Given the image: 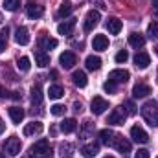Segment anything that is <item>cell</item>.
<instances>
[{
  "mask_svg": "<svg viewBox=\"0 0 158 158\" xmlns=\"http://www.w3.org/2000/svg\"><path fill=\"white\" fill-rule=\"evenodd\" d=\"M142 116L151 127H158V103L156 101H147L142 107Z\"/></svg>",
  "mask_w": 158,
  "mask_h": 158,
  "instance_id": "cell-1",
  "label": "cell"
},
{
  "mask_svg": "<svg viewBox=\"0 0 158 158\" xmlns=\"http://www.w3.org/2000/svg\"><path fill=\"white\" fill-rule=\"evenodd\" d=\"M31 156L35 158H48L52 156V147H50V142L46 138L39 140L37 143L31 145Z\"/></svg>",
  "mask_w": 158,
  "mask_h": 158,
  "instance_id": "cell-2",
  "label": "cell"
},
{
  "mask_svg": "<svg viewBox=\"0 0 158 158\" xmlns=\"http://www.w3.org/2000/svg\"><path fill=\"white\" fill-rule=\"evenodd\" d=\"M99 20H101V13L96 11V9H90V11L86 13V17H85V24H83L85 31H92V30L99 24Z\"/></svg>",
  "mask_w": 158,
  "mask_h": 158,
  "instance_id": "cell-3",
  "label": "cell"
},
{
  "mask_svg": "<svg viewBox=\"0 0 158 158\" xmlns=\"http://www.w3.org/2000/svg\"><path fill=\"white\" fill-rule=\"evenodd\" d=\"M4 149H6V153H7L9 156H17V155L20 153V149H22V143H20V140H19L17 136H9V138L6 140Z\"/></svg>",
  "mask_w": 158,
  "mask_h": 158,
  "instance_id": "cell-4",
  "label": "cell"
},
{
  "mask_svg": "<svg viewBox=\"0 0 158 158\" xmlns=\"http://www.w3.org/2000/svg\"><path fill=\"white\" fill-rule=\"evenodd\" d=\"M125 118H127V112L123 110V107H116V109H112V112L109 114L107 123H109V125H123V123H125Z\"/></svg>",
  "mask_w": 158,
  "mask_h": 158,
  "instance_id": "cell-5",
  "label": "cell"
},
{
  "mask_svg": "<svg viewBox=\"0 0 158 158\" xmlns=\"http://www.w3.org/2000/svg\"><path fill=\"white\" fill-rule=\"evenodd\" d=\"M107 109H109V101L103 99L101 96H96V98L92 99V103H90V110H92V114H96V116L103 114Z\"/></svg>",
  "mask_w": 158,
  "mask_h": 158,
  "instance_id": "cell-6",
  "label": "cell"
},
{
  "mask_svg": "<svg viewBox=\"0 0 158 158\" xmlns=\"http://www.w3.org/2000/svg\"><path fill=\"white\" fill-rule=\"evenodd\" d=\"M59 63H61V66H63L64 70H70V68L77 63V57H76L74 52H63V53L59 55Z\"/></svg>",
  "mask_w": 158,
  "mask_h": 158,
  "instance_id": "cell-7",
  "label": "cell"
},
{
  "mask_svg": "<svg viewBox=\"0 0 158 158\" xmlns=\"http://www.w3.org/2000/svg\"><path fill=\"white\" fill-rule=\"evenodd\" d=\"M131 138H132L136 143H147V142H149L147 132H145L140 125H132V127H131Z\"/></svg>",
  "mask_w": 158,
  "mask_h": 158,
  "instance_id": "cell-8",
  "label": "cell"
},
{
  "mask_svg": "<svg viewBox=\"0 0 158 158\" xmlns=\"http://www.w3.org/2000/svg\"><path fill=\"white\" fill-rule=\"evenodd\" d=\"M30 31H28V28H24V26H20V28H17V31H15V42L17 44H20V46H26V44H30Z\"/></svg>",
  "mask_w": 158,
  "mask_h": 158,
  "instance_id": "cell-9",
  "label": "cell"
},
{
  "mask_svg": "<svg viewBox=\"0 0 158 158\" xmlns=\"http://www.w3.org/2000/svg\"><path fill=\"white\" fill-rule=\"evenodd\" d=\"M134 64H136V68L145 70V68L151 64V57H149V53H147V52H138V53L134 55Z\"/></svg>",
  "mask_w": 158,
  "mask_h": 158,
  "instance_id": "cell-10",
  "label": "cell"
},
{
  "mask_svg": "<svg viewBox=\"0 0 158 158\" xmlns=\"http://www.w3.org/2000/svg\"><path fill=\"white\" fill-rule=\"evenodd\" d=\"M129 77H131V74L127 72V70H121V68H118V70H112L110 74H109V81H112V83H127L129 81Z\"/></svg>",
  "mask_w": 158,
  "mask_h": 158,
  "instance_id": "cell-11",
  "label": "cell"
},
{
  "mask_svg": "<svg viewBox=\"0 0 158 158\" xmlns=\"http://www.w3.org/2000/svg\"><path fill=\"white\" fill-rule=\"evenodd\" d=\"M74 28H76V19H70V20L61 22V24L57 26V31H59V35L70 37V35H72V31H74Z\"/></svg>",
  "mask_w": 158,
  "mask_h": 158,
  "instance_id": "cell-12",
  "label": "cell"
},
{
  "mask_svg": "<svg viewBox=\"0 0 158 158\" xmlns=\"http://www.w3.org/2000/svg\"><path fill=\"white\" fill-rule=\"evenodd\" d=\"M26 13H28L30 19H40V17L44 15V7H42L40 4H33V2H30V4L26 6Z\"/></svg>",
  "mask_w": 158,
  "mask_h": 158,
  "instance_id": "cell-13",
  "label": "cell"
},
{
  "mask_svg": "<svg viewBox=\"0 0 158 158\" xmlns=\"http://www.w3.org/2000/svg\"><path fill=\"white\" fill-rule=\"evenodd\" d=\"M92 48L96 50V52H105L107 48H109V39H107V35H96L94 40H92Z\"/></svg>",
  "mask_w": 158,
  "mask_h": 158,
  "instance_id": "cell-14",
  "label": "cell"
},
{
  "mask_svg": "<svg viewBox=\"0 0 158 158\" xmlns=\"http://www.w3.org/2000/svg\"><path fill=\"white\" fill-rule=\"evenodd\" d=\"M112 147H116V149H118V151L121 153V155H123V156H125L127 153H131V143H129V142H127L123 136H119V134L116 136V140H114Z\"/></svg>",
  "mask_w": 158,
  "mask_h": 158,
  "instance_id": "cell-15",
  "label": "cell"
},
{
  "mask_svg": "<svg viewBox=\"0 0 158 158\" xmlns=\"http://www.w3.org/2000/svg\"><path fill=\"white\" fill-rule=\"evenodd\" d=\"M42 123L40 121H31L24 127V136H35V134H40L42 132Z\"/></svg>",
  "mask_w": 158,
  "mask_h": 158,
  "instance_id": "cell-16",
  "label": "cell"
},
{
  "mask_svg": "<svg viewBox=\"0 0 158 158\" xmlns=\"http://www.w3.org/2000/svg\"><path fill=\"white\" fill-rule=\"evenodd\" d=\"M105 26H107V30H109V33H112V35H118L119 31H121V20L116 19V17H110L107 22H105Z\"/></svg>",
  "mask_w": 158,
  "mask_h": 158,
  "instance_id": "cell-17",
  "label": "cell"
},
{
  "mask_svg": "<svg viewBox=\"0 0 158 158\" xmlns=\"http://www.w3.org/2000/svg\"><path fill=\"white\" fill-rule=\"evenodd\" d=\"M151 94V86L149 85H143V83H138V85H134V88H132V96L138 99V98H145V96H149Z\"/></svg>",
  "mask_w": 158,
  "mask_h": 158,
  "instance_id": "cell-18",
  "label": "cell"
},
{
  "mask_svg": "<svg viewBox=\"0 0 158 158\" xmlns=\"http://www.w3.org/2000/svg\"><path fill=\"white\" fill-rule=\"evenodd\" d=\"M116 136H118V134H116L114 131H110V129H103V131H99V138H101V142H103L105 145H110V147H112Z\"/></svg>",
  "mask_w": 158,
  "mask_h": 158,
  "instance_id": "cell-19",
  "label": "cell"
},
{
  "mask_svg": "<svg viewBox=\"0 0 158 158\" xmlns=\"http://www.w3.org/2000/svg\"><path fill=\"white\" fill-rule=\"evenodd\" d=\"M99 153V145L98 143H86V145H83V149H81V155L85 158H94L96 155Z\"/></svg>",
  "mask_w": 158,
  "mask_h": 158,
  "instance_id": "cell-20",
  "label": "cell"
},
{
  "mask_svg": "<svg viewBox=\"0 0 158 158\" xmlns=\"http://www.w3.org/2000/svg\"><path fill=\"white\" fill-rule=\"evenodd\" d=\"M35 64L40 66V68H44V66L50 64V55L44 50H35Z\"/></svg>",
  "mask_w": 158,
  "mask_h": 158,
  "instance_id": "cell-21",
  "label": "cell"
},
{
  "mask_svg": "<svg viewBox=\"0 0 158 158\" xmlns=\"http://www.w3.org/2000/svg\"><path fill=\"white\" fill-rule=\"evenodd\" d=\"M72 79H74V85L79 86V88H85V86H86V83H88L86 74H85L83 70H76V72H74V76H72Z\"/></svg>",
  "mask_w": 158,
  "mask_h": 158,
  "instance_id": "cell-22",
  "label": "cell"
},
{
  "mask_svg": "<svg viewBox=\"0 0 158 158\" xmlns=\"http://www.w3.org/2000/svg\"><path fill=\"white\" fill-rule=\"evenodd\" d=\"M7 114H9V118L13 123H20L22 119H24V110L20 109V107H11L9 110H7Z\"/></svg>",
  "mask_w": 158,
  "mask_h": 158,
  "instance_id": "cell-23",
  "label": "cell"
},
{
  "mask_svg": "<svg viewBox=\"0 0 158 158\" xmlns=\"http://www.w3.org/2000/svg\"><path fill=\"white\" fill-rule=\"evenodd\" d=\"M85 64H86V68L88 70H99L101 68V59L98 57V55H88L86 57V61H85Z\"/></svg>",
  "mask_w": 158,
  "mask_h": 158,
  "instance_id": "cell-24",
  "label": "cell"
},
{
  "mask_svg": "<svg viewBox=\"0 0 158 158\" xmlns=\"http://www.w3.org/2000/svg\"><path fill=\"white\" fill-rule=\"evenodd\" d=\"M76 129H77V121L74 118H68L61 123V131H63L64 134H70V132H74Z\"/></svg>",
  "mask_w": 158,
  "mask_h": 158,
  "instance_id": "cell-25",
  "label": "cell"
},
{
  "mask_svg": "<svg viewBox=\"0 0 158 158\" xmlns=\"http://www.w3.org/2000/svg\"><path fill=\"white\" fill-rule=\"evenodd\" d=\"M39 44H40V50H53V48H57V39H52V37H40L39 40Z\"/></svg>",
  "mask_w": 158,
  "mask_h": 158,
  "instance_id": "cell-26",
  "label": "cell"
},
{
  "mask_svg": "<svg viewBox=\"0 0 158 158\" xmlns=\"http://www.w3.org/2000/svg\"><path fill=\"white\" fill-rule=\"evenodd\" d=\"M31 103L33 105H40L42 103V88H40L39 83L31 86Z\"/></svg>",
  "mask_w": 158,
  "mask_h": 158,
  "instance_id": "cell-27",
  "label": "cell"
},
{
  "mask_svg": "<svg viewBox=\"0 0 158 158\" xmlns=\"http://www.w3.org/2000/svg\"><path fill=\"white\" fill-rule=\"evenodd\" d=\"M72 11H74V6H72V2H70V0H64V2L61 4L59 11H57V17L64 19V17H68V15H70Z\"/></svg>",
  "mask_w": 158,
  "mask_h": 158,
  "instance_id": "cell-28",
  "label": "cell"
},
{
  "mask_svg": "<svg viewBox=\"0 0 158 158\" xmlns=\"http://www.w3.org/2000/svg\"><path fill=\"white\" fill-rule=\"evenodd\" d=\"M129 44L134 46V48H142L145 44V37L142 33H131L129 35Z\"/></svg>",
  "mask_w": 158,
  "mask_h": 158,
  "instance_id": "cell-29",
  "label": "cell"
},
{
  "mask_svg": "<svg viewBox=\"0 0 158 158\" xmlns=\"http://www.w3.org/2000/svg\"><path fill=\"white\" fill-rule=\"evenodd\" d=\"M48 96H50V99H61L64 96V90H63L61 85H52L50 90H48Z\"/></svg>",
  "mask_w": 158,
  "mask_h": 158,
  "instance_id": "cell-30",
  "label": "cell"
},
{
  "mask_svg": "<svg viewBox=\"0 0 158 158\" xmlns=\"http://www.w3.org/2000/svg\"><path fill=\"white\" fill-rule=\"evenodd\" d=\"M59 151H61V158H74V145L72 143H61Z\"/></svg>",
  "mask_w": 158,
  "mask_h": 158,
  "instance_id": "cell-31",
  "label": "cell"
},
{
  "mask_svg": "<svg viewBox=\"0 0 158 158\" xmlns=\"http://www.w3.org/2000/svg\"><path fill=\"white\" fill-rule=\"evenodd\" d=\"M7 37H9V28L6 26V28H2L0 30V53L6 50V46H7Z\"/></svg>",
  "mask_w": 158,
  "mask_h": 158,
  "instance_id": "cell-32",
  "label": "cell"
},
{
  "mask_svg": "<svg viewBox=\"0 0 158 158\" xmlns=\"http://www.w3.org/2000/svg\"><path fill=\"white\" fill-rule=\"evenodd\" d=\"M17 68H19L20 72H28V70L31 68V63H30V59H28V57H20V59L17 61Z\"/></svg>",
  "mask_w": 158,
  "mask_h": 158,
  "instance_id": "cell-33",
  "label": "cell"
},
{
  "mask_svg": "<svg viewBox=\"0 0 158 158\" xmlns=\"http://www.w3.org/2000/svg\"><path fill=\"white\" fill-rule=\"evenodd\" d=\"M20 7V0H4V9L6 11H17Z\"/></svg>",
  "mask_w": 158,
  "mask_h": 158,
  "instance_id": "cell-34",
  "label": "cell"
},
{
  "mask_svg": "<svg viewBox=\"0 0 158 158\" xmlns=\"http://www.w3.org/2000/svg\"><path fill=\"white\" fill-rule=\"evenodd\" d=\"M64 110H66V107H64V105H59V103H55V105L50 107V112H52L53 116H63Z\"/></svg>",
  "mask_w": 158,
  "mask_h": 158,
  "instance_id": "cell-35",
  "label": "cell"
},
{
  "mask_svg": "<svg viewBox=\"0 0 158 158\" xmlns=\"http://www.w3.org/2000/svg\"><path fill=\"white\" fill-rule=\"evenodd\" d=\"M147 35L151 37V39H158V22H151L149 24V28H147Z\"/></svg>",
  "mask_w": 158,
  "mask_h": 158,
  "instance_id": "cell-36",
  "label": "cell"
},
{
  "mask_svg": "<svg viewBox=\"0 0 158 158\" xmlns=\"http://www.w3.org/2000/svg\"><path fill=\"white\" fill-rule=\"evenodd\" d=\"M114 59H116V63H125V61L129 59V52H127V50H119Z\"/></svg>",
  "mask_w": 158,
  "mask_h": 158,
  "instance_id": "cell-37",
  "label": "cell"
},
{
  "mask_svg": "<svg viewBox=\"0 0 158 158\" xmlns=\"http://www.w3.org/2000/svg\"><path fill=\"white\" fill-rule=\"evenodd\" d=\"M103 90H105L107 94H114V92H116V83H112V81H107V83L103 85Z\"/></svg>",
  "mask_w": 158,
  "mask_h": 158,
  "instance_id": "cell-38",
  "label": "cell"
},
{
  "mask_svg": "<svg viewBox=\"0 0 158 158\" xmlns=\"http://www.w3.org/2000/svg\"><path fill=\"white\" fill-rule=\"evenodd\" d=\"M134 158H149V151H147V149H140V151L134 155Z\"/></svg>",
  "mask_w": 158,
  "mask_h": 158,
  "instance_id": "cell-39",
  "label": "cell"
},
{
  "mask_svg": "<svg viewBox=\"0 0 158 158\" xmlns=\"http://www.w3.org/2000/svg\"><path fill=\"white\" fill-rule=\"evenodd\" d=\"M125 105H127V109H129V114H134V112H136V109H134V105H132L131 101H127Z\"/></svg>",
  "mask_w": 158,
  "mask_h": 158,
  "instance_id": "cell-40",
  "label": "cell"
},
{
  "mask_svg": "<svg viewBox=\"0 0 158 158\" xmlns=\"http://www.w3.org/2000/svg\"><path fill=\"white\" fill-rule=\"evenodd\" d=\"M74 110H76V112H81V110H83V105H81L79 101H76V103H74Z\"/></svg>",
  "mask_w": 158,
  "mask_h": 158,
  "instance_id": "cell-41",
  "label": "cell"
},
{
  "mask_svg": "<svg viewBox=\"0 0 158 158\" xmlns=\"http://www.w3.org/2000/svg\"><path fill=\"white\" fill-rule=\"evenodd\" d=\"M4 129H6V123H4V121H2V118H0V134H2V132H4Z\"/></svg>",
  "mask_w": 158,
  "mask_h": 158,
  "instance_id": "cell-42",
  "label": "cell"
},
{
  "mask_svg": "<svg viewBox=\"0 0 158 158\" xmlns=\"http://www.w3.org/2000/svg\"><path fill=\"white\" fill-rule=\"evenodd\" d=\"M6 94H7V92H6V90H4V88L0 86V98H6Z\"/></svg>",
  "mask_w": 158,
  "mask_h": 158,
  "instance_id": "cell-43",
  "label": "cell"
},
{
  "mask_svg": "<svg viewBox=\"0 0 158 158\" xmlns=\"http://www.w3.org/2000/svg\"><path fill=\"white\" fill-rule=\"evenodd\" d=\"M13 99H20V96H19V92H13V96H11Z\"/></svg>",
  "mask_w": 158,
  "mask_h": 158,
  "instance_id": "cell-44",
  "label": "cell"
},
{
  "mask_svg": "<svg viewBox=\"0 0 158 158\" xmlns=\"http://www.w3.org/2000/svg\"><path fill=\"white\" fill-rule=\"evenodd\" d=\"M50 76H52L53 79H57V72H55V70H52V72H50Z\"/></svg>",
  "mask_w": 158,
  "mask_h": 158,
  "instance_id": "cell-45",
  "label": "cell"
},
{
  "mask_svg": "<svg viewBox=\"0 0 158 158\" xmlns=\"http://www.w3.org/2000/svg\"><path fill=\"white\" fill-rule=\"evenodd\" d=\"M0 158H6V156H4V155H2V153H0Z\"/></svg>",
  "mask_w": 158,
  "mask_h": 158,
  "instance_id": "cell-46",
  "label": "cell"
},
{
  "mask_svg": "<svg viewBox=\"0 0 158 158\" xmlns=\"http://www.w3.org/2000/svg\"><path fill=\"white\" fill-rule=\"evenodd\" d=\"M0 24H2V15H0Z\"/></svg>",
  "mask_w": 158,
  "mask_h": 158,
  "instance_id": "cell-47",
  "label": "cell"
},
{
  "mask_svg": "<svg viewBox=\"0 0 158 158\" xmlns=\"http://www.w3.org/2000/svg\"><path fill=\"white\" fill-rule=\"evenodd\" d=\"M103 158H114V156H103Z\"/></svg>",
  "mask_w": 158,
  "mask_h": 158,
  "instance_id": "cell-48",
  "label": "cell"
},
{
  "mask_svg": "<svg viewBox=\"0 0 158 158\" xmlns=\"http://www.w3.org/2000/svg\"><path fill=\"white\" fill-rule=\"evenodd\" d=\"M156 53H158V46H156Z\"/></svg>",
  "mask_w": 158,
  "mask_h": 158,
  "instance_id": "cell-49",
  "label": "cell"
},
{
  "mask_svg": "<svg viewBox=\"0 0 158 158\" xmlns=\"http://www.w3.org/2000/svg\"><path fill=\"white\" fill-rule=\"evenodd\" d=\"M156 6H158V0H156Z\"/></svg>",
  "mask_w": 158,
  "mask_h": 158,
  "instance_id": "cell-50",
  "label": "cell"
},
{
  "mask_svg": "<svg viewBox=\"0 0 158 158\" xmlns=\"http://www.w3.org/2000/svg\"><path fill=\"white\" fill-rule=\"evenodd\" d=\"M156 158H158V156H156Z\"/></svg>",
  "mask_w": 158,
  "mask_h": 158,
  "instance_id": "cell-51",
  "label": "cell"
}]
</instances>
